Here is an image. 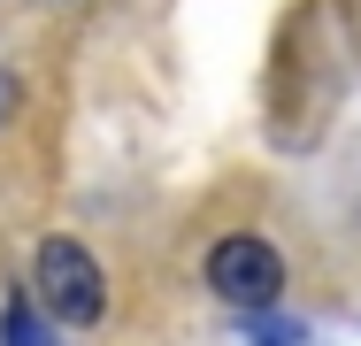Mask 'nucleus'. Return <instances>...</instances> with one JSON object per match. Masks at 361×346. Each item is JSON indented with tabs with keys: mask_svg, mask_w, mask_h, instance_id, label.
Listing matches in <instances>:
<instances>
[{
	"mask_svg": "<svg viewBox=\"0 0 361 346\" xmlns=\"http://www.w3.org/2000/svg\"><path fill=\"white\" fill-rule=\"evenodd\" d=\"M208 292L231 300V308H277V292H285V254L269 246V239H254V231H231L208 246Z\"/></svg>",
	"mask_w": 361,
	"mask_h": 346,
	"instance_id": "f257e3e1",
	"label": "nucleus"
},
{
	"mask_svg": "<svg viewBox=\"0 0 361 346\" xmlns=\"http://www.w3.org/2000/svg\"><path fill=\"white\" fill-rule=\"evenodd\" d=\"M39 300H47L62 323H100V316H108L100 254H92L85 239H47V246H39Z\"/></svg>",
	"mask_w": 361,
	"mask_h": 346,
	"instance_id": "f03ea898",
	"label": "nucleus"
},
{
	"mask_svg": "<svg viewBox=\"0 0 361 346\" xmlns=\"http://www.w3.org/2000/svg\"><path fill=\"white\" fill-rule=\"evenodd\" d=\"M0 346H54V331L39 323V308L23 292H8V323H0Z\"/></svg>",
	"mask_w": 361,
	"mask_h": 346,
	"instance_id": "7ed1b4c3",
	"label": "nucleus"
},
{
	"mask_svg": "<svg viewBox=\"0 0 361 346\" xmlns=\"http://www.w3.org/2000/svg\"><path fill=\"white\" fill-rule=\"evenodd\" d=\"M254 346H315L300 323H285V316H254Z\"/></svg>",
	"mask_w": 361,
	"mask_h": 346,
	"instance_id": "20e7f679",
	"label": "nucleus"
}]
</instances>
